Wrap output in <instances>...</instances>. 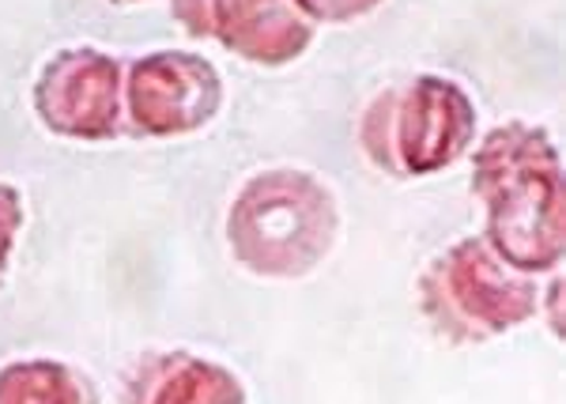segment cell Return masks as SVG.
<instances>
[{"instance_id":"6da1fadb","label":"cell","mask_w":566,"mask_h":404,"mask_svg":"<svg viewBox=\"0 0 566 404\" xmlns=\"http://www.w3.org/2000/svg\"><path fill=\"white\" fill-rule=\"evenodd\" d=\"M472 193L488 208V246L517 272H552L566 246L563 159L536 125L510 122L472 152Z\"/></svg>"},{"instance_id":"8992f818","label":"cell","mask_w":566,"mask_h":404,"mask_svg":"<svg viewBox=\"0 0 566 404\" xmlns=\"http://www.w3.org/2000/svg\"><path fill=\"white\" fill-rule=\"evenodd\" d=\"M170 8L193 39H216L253 64H287L314 39L291 0H170Z\"/></svg>"},{"instance_id":"30bf717a","label":"cell","mask_w":566,"mask_h":404,"mask_svg":"<svg viewBox=\"0 0 566 404\" xmlns=\"http://www.w3.org/2000/svg\"><path fill=\"white\" fill-rule=\"evenodd\" d=\"M298 8L303 20H314V23H352L359 15L374 12L381 0H291Z\"/></svg>"},{"instance_id":"277c9868","label":"cell","mask_w":566,"mask_h":404,"mask_svg":"<svg viewBox=\"0 0 566 404\" xmlns=\"http://www.w3.org/2000/svg\"><path fill=\"white\" fill-rule=\"evenodd\" d=\"M536 283L491 250L488 238H464L438 253L419 277V307L438 336L480 344L517 329L536 310Z\"/></svg>"},{"instance_id":"52a82bcc","label":"cell","mask_w":566,"mask_h":404,"mask_svg":"<svg viewBox=\"0 0 566 404\" xmlns=\"http://www.w3.org/2000/svg\"><path fill=\"white\" fill-rule=\"evenodd\" d=\"M34 106L53 133L76 141H106L122 122V69L98 50L57 53L42 69Z\"/></svg>"},{"instance_id":"ba28073f","label":"cell","mask_w":566,"mask_h":404,"mask_svg":"<svg viewBox=\"0 0 566 404\" xmlns=\"http://www.w3.org/2000/svg\"><path fill=\"white\" fill-rule=\"evenodd\" d=\"M125 404H245L242 382L227 366L189 352H159L136 363Z\"/></svg>"},{"instance_id":"9c48e42d","label":"cell","mask_w":566,"mask_h":404,"mask_svg":"<svg viewBox=\"0 0 566 404\" xmlns=\"http://www.w3.org/2000/svg\"><path fill=\"white\" fill-rule=\"evenodd\" d=\"M0 404H95V393L72 366L31 360L0 371Z\"/></svg>"},{"instance_id":"7a4b0ae2","label":"cell","mask_w":566,"mask_h":404,"mask_svg":"<svg viewBox=\"0 0 566 404\" xmlns=\"http://www.w3.org/2000/svg\"><path fill=\"white\" fill-rule=\"evenodd\" d=\"M336 200L306 170H264L250 178L227 216V242L258 277L298 280L336 242Z\"/></svg>"},{"instance_id":"8fae6325","label":"cell","mask_w":566,"mask_h":404,"mask_svg":"<svg viewBox=\"0 0 566 404\" xmlns=\"http://www.w3.org/2000/svg\"><path fill=\"white\" fill-rule=\"evenodd\" d=\"M20 219H23L20 193H15V189H8V186H0V280H4L8 253H12L15 231H20Z\"/></svg>"},{"instance_id":"3957f363","label":"cell","mask_w":566,"mask_h":404,"mask_svg":"<svg viewBox=\"0 0 566 404\" xmlns=\"http://www.w3.org/2000/svg\"><path fill=\"white\" fill-rule=\"evenodd\" d=\"M476 136V106L446 76H412L367 106L359 144L367 159L392 178H423L453 167Z\"/></svg>"},{"instance_id":"5b68a950","label":"cell","mask_w":566,"mask_h":404,"mask_svg":"<svg viewBox=\"0 0 566 404\" xmlns=\"http://www.w3.org/2000/svg\"><path fill=\"white\" fill-rule=\"evenodd\" d=\"M219 103H223V84L216 64L197 53L159 50L129 69L125 106L133 128L144 136L197 133L216 117Z\"/></svg>"}]
</instances>
